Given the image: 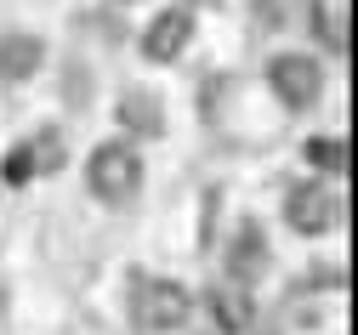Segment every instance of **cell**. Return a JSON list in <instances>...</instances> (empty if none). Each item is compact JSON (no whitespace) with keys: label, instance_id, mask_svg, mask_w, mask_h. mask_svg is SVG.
<instances>
[{"label":"cell","instance_id":"4","mask_svg":"<svg viewBox=\"0 0 358 335\" xmlns=\"http://www.w3.org/2000/svg\"><path fill=\"white\" fill-rule=\"evenodd\" d=\"M285 216H290V227H296V233L324 238V233L341 222V199L330 194V187H319V182H301L296 194H290V205H285Z\"/></svg>","mask_w":358,"mask_h":335},{"label":"cell","instance_id":"7","mask_svg":"<svg viewBox=\"0 0 358 335\" xmlns=\"http://www.w3.org/2000/svg\"><path fill=\"white\" fill-rule=\"evenodd\" d=\"M40 63H46V45H40L34 34H6L0 40V80L23 85L29 74H40Z\"/></svg>","mask_w":358,"mask_h":335},{"label":"cell","instance_id":"8","mask_svg":"<svg viewBox=\"0 0 358 335\" xmlns=\"http://www.w3.org/2000/svg\"><path fill=\"white\" fill-rule=\"evenodd\" d=\"M256 273H267V245H262V227H256V222H245V227H239V238H234V256H228V278L250 284Z\"/></svg>","mask_w":358,"mask_h":335},{"label":"cell","instance_id":"6","mask_svg":"<svg viewBox=\"0 0 358 335\" xmlns=\"http://www.w3.org/2000/svg\"><path fill=\"white\" fill-rule=\"evenodd\" d=\"M210 318L228 329V335H239V329H250V318H256V301H250V290L239 278H222V284H210Z\"/></svg>","mask_w":358,"mask_h":335},{"label":"cell","instance_id":"13","mask_svg":"<svg viewBox=\"0 0 358 335\" xmlns=\"http://www.w3.org/2000/svg\"><path fill=\"white\" fill-rule=\"evenodd\" d=\"M0 176H6L12 187H23V182L34 176V165H29V148H23V142H17V148L6 154V165H0Z\"/></svg>","mask_w":358,"mask_h":335},{"label":"cell","instance_id":"5","mask_svg":"<svg viewBox=\"0 0 358 335\" xmlns=\"http://www.w3.org/2000/svg\"><path fill=\"white\" fill-rule=\"evenodd\" d=\"M188 40H194V12H188V6H171V12H159V17L148 23L143 52H148L154 63H171V57L188 52Z\"/></svg>","mask_w":358,"mask_h":335},{"label":"cell","instance_id":"12","mask_svg":"<svg viewBox=\"0 0 358 335\" xmlns=\"http://www.w3.org/2000/svg\"><path fill=\"white\" fill-rule=\"evenodd\" d=\"M313 23H319V34H324V45H330V52H347V17H341V6H336V0H319V6H313Z\"/></svg>","mask_w":358,"mask_h":335},{"label":"cell","instance_id":"9","mask_svg":"<svg viewBox=\"0 0 358 335\" xmlns=\"http://www.w3.org/2000/svg\"><path fill=\"white\" fill-rule=\"evenodd\" d=\"M120 120L137 125L143 136H159V131H165V125H159V103L148 97V91H125V97H120Z\"/></svg>","mask_w":358,"mask_h":335},{"label":"cell","instance_id":"10","mask_svg":"<svg viewBox=\"0 0 358 335\" xmlns=\"http://www.w3.org/2000/svg\"><path fill=\"white\" fill-rule=\"evenodd\" d=\"M301 154H307L313 171H324V176H341V171H347V142H341V136H307Z\"/></svg>","mask_w":358,"mask_h":335},{"label":"cell","instance_id":"3","mask_svg":"<svg viewBox=\"0 0 358 335\" xmlns=\"http://www.w3.org/2000/svg\"><path fill=\"white\" fill-rule=\"evenodd\" d=\"M267 85L279 91V103H285V108H307V103H319L324 74H319V63H313V57L285 52V57H273V63H267Z\"/></svg>","mask_w":358,"mask_h":335},{"label":"cell","instance_id":"1","mask_svg":"<svg viewBox=\"0 0 358 335\" xmlns=\"http://www.w3.org/2000/svg\"><path fill=\"white\" fill-rule=\"evenodd\" d=\"M85 182H92V194L103 205H131L143 187V159L131 142H103V148L92 154V165H85Z\"/></svg>","mask_w":358,"mask_h":335},{"label":"cell","instance_id":"11","mask_svg":"<svg viewBox=\"0 0 358 335\" xmlns=\"http://www.w3.org/2000/svg\"><path fill=\"white\" fill-rule=\"evenodd\" d=\"M23 148H29L34 176H52V171H63V131H40V136H29V142H23Z\"/></svg>","mask_w":358,"mask_h":335},{"label":"cell","instance_id":"2","mask_svg":"<svg viewBox=\"0 0 358 335\" xmlns=\"http://www.w3.org/2000/svg\"><path fill=\"white\" fill-rule=\"evenodd\" d=\"M188 313H194V296L176 278H137L131 284V318H137V329H148V335L182 329Z\"/></svg>","mask_w":358,"mask_h":335}]
</instances>
